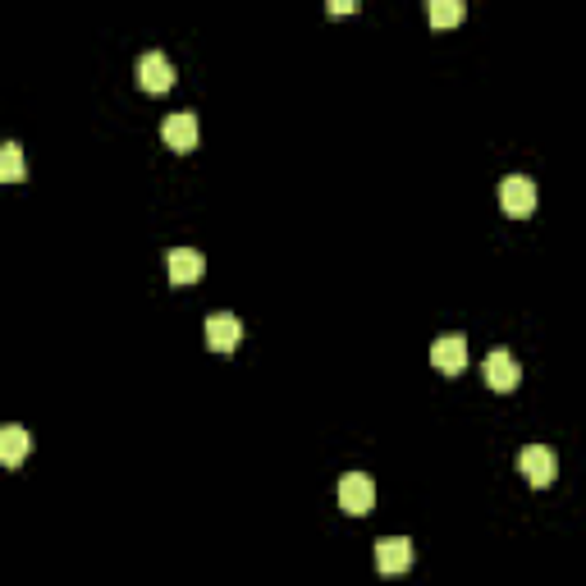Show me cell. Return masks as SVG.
Segmentation results:
<instances>
[{
	"instance_id": "obj_12",
	"label": "cell",
	"mask_w": 586,
	"mask_h": 586,
	"mask_svg": "<svg viewBox=\"0 0 586 586\" xmlns=\"http://www.w3.org/2000/svg\"><path fill=\"white\" fill-rule=\"evenodd\" d=\"M426 19L431 28H458L467 19V5L463 0H426Z\"/></svg>"
},
{
	"instance_id": "obj_5",
	"label": "cell",
	"mask_w": 586,
	"mask_h": 586,
	"mask_svg": "<svg viewBox=\"0 0 586 586\" xmlns=\"http://www.w3.org/2000/svg\"><path fill=\"white\" fill-rule=\"evenodd\" d=\"M376 568L385 577H399L413 568V541H403V536H385L376 541Z\"/></svg>"
},
{
	"instance_id": "obj_13",
	"label": "cell",
	"mask_w": 586,
	"mask_h": 586,
	"mask_svg": "<svg viewBox=\"0 0 586 586\" xmlns=\"http://www.w3.org/2000/svg\"><path fill=\"white\" fill-rule=\"evenodd\" d=\"M0 179H5V184H19L23 179V147L19 142H5V147H0Z\"/></svg>"
},
{
	"instance_id": "obj_14",
	"label": "cell",
	"mask_w": 586,
	"mask_h": 586,
	"mask_svg": "<svg viewBox=\"0 0 586 586\" xmlns=\"http://www.w3.org/2000/svg\"><path fill=\"white\" fill-rule=\"evenodd\" d=\"M358 5H362V0H326V10H330V14H353Z\"/></svg>"
},
{
	"instance_id": "obj_9",
	"label": "cell",
	"mask_w": 586,
	"mask_h": 586,
	"mask_svg": "<svg viewBox=\"0 0 586 586\" xmlns=\"http://www.w3.org/2000/svg\"><path fill=\"white\" fill-rule=\"evenodd\" d=\"M161 138H165L170 152H193L197 147V115H188V110L170 115V120L161 124Z\"/></svg>"
},
{
	"instance_id": "obj_4",
	"label": "cell",
	"mask_w": 586,
	"mask_h": 586,
	"mask_svg": "<svg viewBox=\"0 0 586 586\" xmlns=\"http://www.w3.org/2000/svg\"><path fill=\"white\" fill-rule=\"evenodd\" d=\"M518 380H522L518 358H513L509 348H495V353L486 358V385L495 394H513V390H518Z\"/></svg>"
},
{
	"instance_id": "obj_7",
	"label": "cell",
	"mask_w": 586,
	"mask_h": 586,
	"mask_svg": "<svg viewBox=\"0 0 586 586\" xmlns=\"http://www.w3.org/2000/svg\"><path fill=\"white\" fill-rule=\"evenodd\" d=\"M431 367L440 376H458L467 367V339L463 335H449V339H435L431 344Z\"/></svg>"
},
{
	"instance_id": "obj_3",
	"label": "cell",
	"mask_w": 586,
	"mask_h": 586,
	"mask_svg": "<svg viewBox=\"0 0 586 586\" xmlns=\"http://www.w3.org/2000/svg\"><path fill=\"white\" fill-rule=\"evenodd\" d=\"M500 207L509 211V216H532L536 211V184L527 179V174L500 179Z\"/></svg>"
},
{
	"instance_id": "obj_8",
	"label": "cell",
	"mask_w": 586,
	"mask_h": 586,
	"mask_svg": "<svg viewBox=\"0 0 586 586\" xmlns=\"http://www.w3.org/2000/svg\"><path fill=\"white\" fill-rule=\"evenodd\" d=\"M165 266H170V284H193L207 271V257L197 248H170L165 252Z\"/></svg>"
},
{
	"instance_id": "obj_6",
	"label": "cell",
	"mask_w": 586,
	"mask_h": 586,
	"mask_svg": "<svg viewBox=\"0 0 586 586\" xmlns=\"http://www.w3.org/2000/svg\"><path fill=\"white\" fill-rule=\"evenodd\" d=\"M138 87L142 92H170L174 87V65L165 60L161 51L138 55Z\"/></svg>"
},
{
	"instance_id": "obj_10",
	"label": "cell",
	"mask_w": 586,
	"mask_h": 586,
	"mask_svg": "<svg viewBox=\"0 0 586 586\" xmlns=\"http://www.w3.org/2000/svg\"><path fill=\"white\" fill-rule=\"evenodd\" d=\"M239 339H243L239 316H229V312H211V316H207V344L216 348V353H229V348H239Z\"/></svg>"
},
{
	"instance_id": "obj_11",
	"label": "cell",
	"mask_w": 586,
	"mask_h": 586,
	"mask_svg": "<svg viewBox=\"0 0 586 586\" xmlns=\"http://www.w3.org/2000/svg\"><path fill=\"white\" fill-rule=\"evenodd\" d=\"M28 445H33V440H28V431H23V426H5V431H0V463L19 467L23 458H28Z\"/></svg>"
},
{
	"instance_id": "obj_2",
	"label": "cell",
	"mask_w": 586,
	"mask_h": 586,
	"mask_svg": "<svg viewBox=\"0 0 586 586\" xmlns=\"http://www.w3.org/2000/svg\"><path fill=\"white\" fill-rule=\"evenodd\" d=\"M339 504H344V513H353V518L371 513V504H376V481H371L367 472H348V477H339Z\"/></svg>"
},
{
	"instance_id": "obj_1",
	"label": "cell",
	"mask_w": 586,
	"mask_h": 586,
	"mask_svg": "<svg viewBox=\"0 0 586 586\" xmlns=\"http://www.w3.org/2000/svg\"><path fill=\"white\" fill-rule=\"evenodd\" d=\"M518 472L527 477V486L545 490V486H554V477H559V458H554V449H545V445H527L518 458Z\"/></svg>"
}]
</instances>
